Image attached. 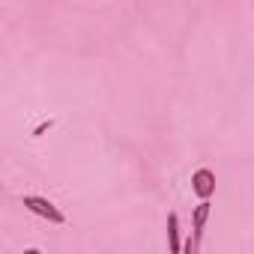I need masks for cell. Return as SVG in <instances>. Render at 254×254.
<instances>
[{
	"label": "cell",
	"instance_id": "cell-1",
	"mask_svg": "<svg viewBox=\"0 0 254 254\" xmlns=\"http://www.w3.org/2000/svg\"><path fill=\"white\" fill-rule=\"evenodd\" d=\"M24 206L33 212V215H39V218H48L51 224H63L66 221V215L48 200V197H39V194H24Z\"/></svg>",
	"mask_w": 254,
	"mask_h": 254
},
{
	"label": "cell",
	"instance_id": "cell-2",
	"mask_svg": "<svg viewBox=\"0 0 254 254\" xmlns=\"http://www.w3.org/2000/svg\"><path fill=\"white\" fill-rule=\"evenodd\" d=\"M191 191H194L200 200L212 197V194H215V174H212L209 168L194 171V174H191Z\"/></svg>",
	"mask_w": 254,
	"mask_h": 254
},
{
	"label": "cell",
	"instance_id": "cell-3",
	"mask_svg": "<svg viewBox=\"0 0 254 254\" xmlns=\"http://www.w3.org/2000/svg\"><path fill=\"white\" fill-rule=\"evenodd\" d=\"M206 218H209V197L194 206V218H191V221H194V242H200V233H203Z\"/></svg>",
	"mask_w": 254,
	"mask_h": 254
},
{
	"label": "cell",
	"instance_id": "cell-4",
	"mask_svg": "<svg viewBox=\"0 0 254 254\" xmlns=\"http://www.w3.org/2000/svg\"><path fill=\"white\" fill-rule=\"evenodd\" d=\"M168 239H171V251H183V245H180V218H177V212H171L168 215Z\"/></svg>",
	"mask_w": 254,
	"mask_h": 254
}]
</instances>
